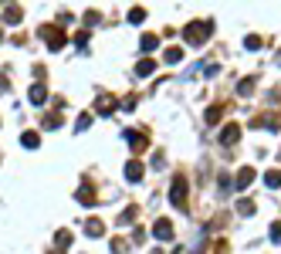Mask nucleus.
<instances>
[{
  "mask_svg": "<svg viewBox=\"0 0 281 254\" xmlns=\"http://www.w3.org/2000/svg\"><path fill=\"white\" fill-rule=\"evenodd\" d=\"M210 31H214V24H210V21H203V24L200 21H190L186 27H183V37H186L193 48H200V45H207Z\"/></svg>",
  "mask_w": 281,
  "mask_h": 254,
  "instance_id": "nucleus-1",
  "label": "nucleus"
},
{
  "mask_svg": "<svg viewBox=\"0 0 281 254\" xmlns=\"http://www.w3.org/2000/svg\"><path fill=\"white\" fill-rule=\"evenodd\" d=\"M37 34L44 37V45L51 48V51H61V45L68 41V37H65V31H61L58 24H44V27H37Z\"/></svg>",
  "mask_w": 281,
  "mask_h": 254,
  "instance_id": "nucleus-2",
  "label": "nucleus"
},
{
  "mask_svg": "<svg viewBox=\"0 0 281 254\" xmlns=\"http://www.w3.org/2000/svg\"><path fill=\"white\" fill-rule=\"evenodd\" d=\"M169 200L176 207H186V177H173V187H169Z\"/></svg>",
  "mask_w": 281,
  "mask_h": 254,
  "instance_id": "nucleus-3",
  "label": "nucleus"
},
{
  "mask_svg": "<svg viewBox=\"0 0 281 254\" xmlns=\"http://www.w3.org/2000/svg\"><path fill=\"white\" fill-rule=\"evenodd\" d=\"M251 125H261V129H271V133H281V112H264Z\"/></svg>",
  "mask_w": 281,
  "mask_h": 254,
  "instance_id": "nucleus-4",
  "label": "nucleus"
},
{
  "mask_svg": "<svg viewBox=\"0 0 281 254\" xmlns=\"http://www.w3.org/2000/svg\"><path fill=\"white\" fill-rule=\"evenodd\" d=\"M115 109H119V99H115V95H99V99H95V112H99V115H112Z\"/></svg>",
  "mask_w": 281,
  "mask_h": 254,
  "instance_id": "nucleus-5",
  "label": "nucleus"
},
{
  "mask_svg": "<svg viewBox=\"0 0 281 254\" xmlns=\"http://www.w3.org/2000/svg\"><path fill=\"white\" fill-rule=\"evenodd\" d=\"M237 139H241V125H237V122H227L224 129H220V143H224V146H234Z\"/></svg>",
  "mask_w": 281,
  "mask_h": 254,
  "instance_id": "nucleus-6",
  "label": "nucleus"
},
{
  "mask_svg": "<svg viewBox=\"0 0 281 254\" xmlns=\"http://www.w3.org/2000/svg\"><path fill=\"white\" fill-rule=\"evenodd\" d=\"M143 173H146V166L139 163V159H129V163H125V180H129V183H139Z\"/></svg>",
  "mask_w": 281,
  "mask_h": 254,
  "instance_id": "nucleus-7",
  "label": "nucleus"
},
{
  "mask_svg": "<svg viewBox=\"0 0 281 254\" xmlns=\"http://www.w3.org/2000/svg\"><path fill=\"white\" fill-rule=\"evenodd\" d=\"M153 234H156L159 241H173V224H169L166 217H159V221L153 224Z\"/></svg>",
  "mask_w": 281,
  "mask_h": 254,
  "instance_id": "nucleus-8",
  "label": "nucleus"
},
{
  "mask_svg": "<svg viewBox=\"0 0 281 254\" xmlns=\"http://www.w3.org/2000/svg\"><path fill=\"white\" fill-rule=\"evenodd\" d=\"M254 177H258V173H254V166H244V170H241V173H237V180H234V187H237V190H244V187H251V183H254Z\"/></svg>",
  "mask_w": 281,
  "mask_h": 254,
  "instance_id": "nucleus-9",
  "label": "nucleus"
},
{
  "mask_svg": "<svg viewBox=\"0 0 281 254\" xmlns=\"http://www.w3.org/2000/svg\"><path fill=\"white\" fill-rule=\"evenodd\" d=\"M21 21H24V14H21V7H17V4H14V7H4V24L17 27Z\"/></svg>",
  "mask_w": 281,
  "mask_h": 254,
  "instance_id": "nucleus-10",
  "label": "nucleus"
},
{
  "mask_svg": "<svg viewBox=\"0 0 281 254\" xmlns=\"http://www.w3.org/2000/svg\"><path fill=\"white\" fill-rule=\"evenodd\" d=\"M125 139H129V146H132L135 153H143V149H146V136L135 133V129H129V133H125Z\"/></svg>",
  "mask_w": 281,
  "mask_h": 254,
  "instance_id": "nucleus-11",
  "label": "nucleus"
},
{
  "mask_svg": "<svg viewBox=\"0 0 281 254\" xmlns=\"http://www.w3.org/2000/svg\"><path fill=\"white\" fill-rule=\"evenodd\" d=\"M27 99H31L34 105H44V99H48V89L41 85V81H34V85H31V95H27Z\"/></svg>",
  "mask_w": 281,
  "mask_h": 254,
  "instance_id": "nucleus-12",
  "label": "nucleus"
},
{
  "mask_svg": "<svg viewBox=\"0 0 281 254\" xmlns=\"http://www.w3.org/2000/svg\"><path fill=\"white\" fill-rule=\"evenodd\" d=\"M78 200L85 203V207H91V203H95V187H91V183H81V190H78Z\"/></svg>",
  "mask_w": 281,
  "mask_h": 254,
  "instance_id": "nucleus-13",
  "label": "nucleus"
},
{
  "mask_svg": "<svg viewBox=\"0 0 281 254\" xmlns=\"http://www.w3.org/2000/svg\"><path fill=\"white\" fill-rule=\"evenodd\" d=\"M85 234H88V237H102V234H105V227H102V221L88 217V221H85Z\"/></svg>",
  "mask_w": 281,
  "mask_h": 254,
  "instance_id": "nucleus-14",
  "label": "nucleus"
},
{
  "mask_svg": "<svg viewBox=\"0 0 281 254\" xmlns=\"http://www.w3.org/2000/svg\"><path fill=\"white\" fill-rule=\"evenodd\" d=\"M21 143L27 146V149H37V146H41V133H34V129H27V133L21 136Z\"/></svg>",
  "mask_w": 281,
  "mask_h": 254,
  "instance_id": "nucleus-15",
  "label": "nucleus"
},
{
  "mask_svg": "<svg viewBox=\"0 0 281 254\" xmlns=\"http://www.w3.org/2000/svg\"><path fill=\"white\" fill-rule=\"evenodd\" d=\"M139 48H143V51H156L159 37H156V34H143V37H139Z\"/></svg>",
  "mask_w": 281,
  "mask_h": 254,
  "instance_id": "nucleus-16",
  "label": "nucleus"
},
{
  "mask_svg": "<svg viewBox=\"0 0 281 254\" xmlns=\"http://www.w3.org/2000/svg\"><path fill=\"white\" fill-rule=\"evenodd\" d=\"M237 214H241V217H251V214H254V200L241 197V200H237Z\"/></svg>",
  "mask_w": 281,
  "mask_h": 254,
  "instance_id": "nucleus-17",
  "label": "nucleus"
},
{
  "mask_svg": "<svg viewBox=\"0 0 281 254\" xmlns=\"http://www.w3.org/2000/svg\"><path fill=\"white\" fill-rule=\"evenodd\" d=\"M153 68H156V61H149V58H143V61L135 65V75H139V78H146V75H153Z\"/></svg>",
  "mask_w": 281,
  "mask_h": 254,
  "instance_id": "nucleus-18",
  "label": "nucleus"
},
{
  "mask_svg": "<svg viewBox=\"0 0 281 254\" xmlns=\"http://www.w3.org/2000/svg\"><path fill=\"white\" fill-rule=\"evenodd\" d=\"M264 183H268L271 190H278L281 187V170H268V173H264Z\"/></svg>",
  "mask_w": 281,
  "mask_h": 254,
  "instance_id": "nucleus-19",
  "label": "nucleus"
},
{
  "mask_svg": "<svg viewBox=\"0 0 281 254\" xmlns=\"http://www.w3.org/2000/svg\"><path fill=\"white\" fill-rule=\"evenodd\" d=\"M183 61V48H166V65H180Z\"/></svg>",
  "mask_w": 281,
  "mask_h": 254,
  "instance_id": "nucleus-20",
  "label": "nucleus"
},
{
  "mask_svg": "<svg viewBox=\"0 0 281 254\" xmlns=\"http://www.w3.org/2000/svg\"><path fill=\"white\" fill-rule=\"evenodd\" d=\"M251 92H254V78H241V85H237V95H244V99H248Z\"/></svg>",
  "mask_w": 281,
  "mask_h": 254,
  "instance_id": "nucleus-21",
  "label": "nucleus"
},
{
  "mask_svg": "<svg viewBox=\"0 0 281 254\" xmlns=\"http://www.w3.org/2000/svg\"><path fill=\"white\" fill-rule=\"evenodd\" d=\"M220 115H224V109H220V105H210V109H207V122H210V125H217V122H220Z\"/></svg>",
  "mask_w": 281,
  "mask_h": 254,
  "instance_id": "nucleus-22",
  "label": "nucleus"
},
{
  "mask_svg": "<svg viewBox=\"0 0 281 254\" xmlns=\"http://www.w3.org/2000/svg\"><path fill=\"white\" fill-rule=\"evenodd\" d=\"M129 21L143 24V21H146V7H132V11H129Z\"/></svg>",
  "mask_w": 281,
  "mask_h": 254,
  "instance_id": "nucleus-23",
  "label": "nucleus"
},
{
  "mask_svg": "<svg viewBox=\"0 0 281 254\" xmlns=\"http://www.w3.org/2000/svg\"><path fill=\"white\" fill-rule=\"evenodd\" d=\"M244 45H248V51H258V48L264 45V41H261L258 34H251V37H248V41H244Z\"/></svg>",
  "mask_w": 281,
  "mask_h": 254,
  "instance_id": "nucleus-24",
  "label": "nucleus"
},
{
  "mask_svg": "<svg viewBox=\"0 0 281 254\" xmlns=\"http://www.w3.org/2000/svg\"><path fill=\"white\" fill-rule=\"evenodd\" d=\"M88 122H91V115H88V112H81V115H78V125H75V129H78V133H85V129H88Z\"/></svg>",
  "mask_w": 281,
  "mask_h": 254,
  "instance_id": "nucleus-25",
  "label": "nucleus"
},
{
  "mask_svg": "<svg viewBox=\"0 0 281 254\" xmlns=\"http://www.w3.org/2000/svg\"><path fill=\"white\" fill-rule=\"evenodd\" d=\"M99 21H102V17H99V11H88V14H85V27H95Z\"/></svg>",
  "mask_w": 281,
  "mask_h": 254,
  "instance_id": "nucleus-26",
  "label": "nucleus"
},
{
  "mask_svg": "<svg viewBox=\"0 0 281 254\" xmlns=\"http://www.w3.org/2000/svg\"><path fill=\"white\" fill-rule=\"evenodd\" d=\"M132 217H135V207H125L122 214H119V224H129Z\"/></svg>",
  "mask_w": 281,
  "mask_h": 254,
  "instance_id": "nucleus-27",
  "label": "nucleus"
},
{
  "mask_svg": "<svg viewBox=\"0 0 281 254\" xmlns=\"http://www.w3.org/2000/svg\"><path fill=\"white\" fill-rule=\"evenodd\" d=\"M71 244V234L68 231H58V247H68Z\"/></svg>",
  "mask_w": 281,
  "mask_h": 254,
  "instance_id": "nucleus-28",
  "label": "nucleus"
},
{
  "mask_svg": "<svg viewBox=\"0 0 281 254\" xmlns=\"http://www.w3.org/2000/svg\"><path fill=\"white\" fill-rule=\"evenodd\" d=\"M75 45H78V48L88 45V31H78V34H75Z\"/></svg>",
  "mask_w": 281,
  "mask_h": 254,
  "instance_id": "nucleus-29",
  "label": "nucleus"
},
{
  "mask_svg": "<svg viewBox=\"0 0 281 254\" xmlns=\"http://www.w3.org/2000/svg\"><path fill=\"white\" fill-rule=\"evenodd\" d=\"M271 241L281 244V224H271Z\"/></svg>",
  "mask_w": 281,
  "mask_h": 254,
  "instance_id": "nucleus-30",
  "label": "nucleus"
},
{
  "mask_svg": "<svg viewBox=\"0 0 281 254\" xmlns=\"http://www.w3.org/2000/svg\"><path fill=\"white\" fill-rule=\"evenodd\" d=\"M58 125H61V119H58V115H48V119H44V129H58Z\"/></svg>",
  "mask_w": 281,
  "mask_h": 254,
  "instance_id": "nucleus-31",
  "label": "nucleus"
},
{
  "mask_svg": "<svg viewBox=\"0 0 281 254\" xmlns=\"http://www.w3.org/2000/svg\"><path fill=\"white\" fill-rule=\"evenodd\" d=\"M125 247H129V244H125V241H122V237H115V241H112V251H115V254H122V251H125Z\"/></svg>",
  "mask_w": 281,
  "mask_h": 254,
  "instance_id": "nucleus-32",
  "label": "nucleus"
},
{
  "mask_svg": "<svg viewBox=\"0 0 281 254\" xmlns=\"http://www.w3.org/2000/svg\"><path fill=\"white\" fill-rule=\"evenodd\" d=\"M122 109H125V112H132V109H135V99H132V95H129V99H122Z\"/></svg>",
  "mask_w": 281,
  "mask_h": 254,
  "instance_id": "nucleus-33",
  "label": "nucleus"
},
{
  "mask_svg": "<svg viewBox=\"0 0 281 254\" xmlns=\"http://www.w3.org/2000/svg\"><path fill=\"white\" fill-rule=\"evenodd\" d=\"M11 89V75H0V92H7Z\"/></svg>",
  "mask_w": 281,
  "mask_h": 254,
  "instance_id": "nucleus-34",
  "label": "nucleus"
},
{
  "mask_svg": "<svg viewBox=\"0 0 281 254\" xmlns=\"http://www.w3.org/2000/svg\"><path fill=\"white\" fill-rule=\"evenodd\" d=\"M0 41H4V31H0Z\"/></svg>",
  "mask_w": 281,
  "mask_h": 254,
  "instance_id": "nucleus-35",
  "label": "nucleus"
},
{
  "mask_svg": "<svg viewBox=\"0 0 281 254\" xmlns=\"http://www.w3.org/2000/svg\"><path fill=\"white\" fill-rule=\"evenodd\" d=\"M278 61H281V51H278Z\"/></svg>",
  "mask_w": 281,
  "mask_h": 254,
  "instance_id": "nucleus-36",
  "label": "nucleus"
}]
</instances>
